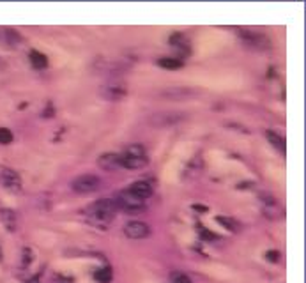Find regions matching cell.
<instances>
[{
    "label": "cell",
    "instance_id": "25",
    "mask_svg": "<svg viewBox=\"0 0 306 283\" xmlns=\"http://www.w3.org/2000/svg\"><path fill=\"white\" fill-rule=\"evenodd\" d=\"M174 283H193L190 278H188L186 275H182V273H179V275L174 276Z\"/></svg>",
    "mask_w": 306,
    "mask_h": 283
},
{
    "label": "cell",
    "instance_id": "22",
    "mask_svg": "<svg viewBox=\"0 0 306 283\" xmlns=\"http://www.w3.org/2000/svg\"><path fill=\"white\" fill-rule=\"evenodd\" d=\"M12 142V133L7 128H0V144L7 145Z\"/></svg>",
    "mask_w": 306,
    "mask_h": 283
},
{
    "label": "cell",
    "instance_id": "29",
    "mask_svg": "<svg viewBox=\"0 0 306 283\" xmlns=\"http://www.w3.org/2000/svg\"><path fill=\"white\" fill-rule=\"evenodd\" d=\"M0 260H2V252H0Z\"/></svg>",
    "mask_w": 306,
    "mask_h": 283
},
{
    "label": "cell",
    "instance_id": "5",
    "mask_svg": "<svg viewBox=\"0 0 306 283\" xmlns=\"http://www.w3.org/2000/svg\"><path fill=\"white\" fill-rule=\"evenodd\" d=\"M101 186V181L99 177L92 174H83V175H78L76 179H73V183H71V188H73L74 193H80V195H89V193H94L97 191Z\"/></svg>",
    "mask_w": 306,
    "mask_h": 283
},
{
    "label": "cell",
    "instance_id": "11",
    "mask_svg": "<svg viewBox=\"0 0 306 283\" xmlns=\"http://www.w3.org/2000/svg\"><path fill=\"white\" fill-rule=\"evenodd\" d=\"M97 167L103 168L106 172H113L117 168H122V161H120V154L115 152H106V154H101L97 158Z\"/></svg>",
    "mask_w": 306,
    "mask_h": 283
},
{
    "label": "cell",
    "instance_id": "1",
    "mask_svg": "<svg viewBox=\"0 0 306 283\" xmlns=\"http://www.w3.org/2000/svg\"><path fill=\"white\" fill-rule=\"evenodd\" d=\"M117 211H119V207H117L115 200H113V198H105V200L94 202L92 206L87 209V216H89L90 221L105 227L113 220Z\"/></svg>",
    "mask_w": 306,
    "mask_h": 283
},
{
    "label": "cell",
    "instance_id": "12",
    "mask_svg": "<svg viewBox=\"0 0 306 283\" xmlns=\"http://www.w3.org/2000/svg\"><path fill=\"white\" fill-rule=\"evenodd\" d=\"M163 97H167V99H174V101H182L186 99V97L193 96V90L190 89V87H167L165 90H161Z\"/></svg>",
    "mask_w": 306,
    "mask_h": 283
},
{
    "label": "cell",
    "instance_id": "8",
    "mask_svg": "<svg viewBox=\"0 0 306 283\" xmlns=\"http://www.w3.org/2000/svg\"><path fill=\"white\" fill-rule=\"evenodd\" d=\"M0 181H2L4 190H7L9 193H19V191L23 190L21 177H19L18 172H14L12 168H2V170H0Z\"/></svg>",
    "mask_w": 306,
    "mask_h": 283
},
{
    "label": "cell",
    "instance_id": "24",
    "mask_svg": "<svg viewBox=\"0 0 306 283\" xmlns=\"http://www.w3.org/2000/svg\"><path fill=\"white\" fill-rule=\"evenodd\" d=\"M96 278L99 280V282H103V283H108L110 278H112V273H110L108 268H106V269H101V271L96 275Z\"/></svg>",
    "mask_w": 306,
    "mask_h": 283
},
{
    "label": "cell",
    "instance_id": "21",
    "mask_svg": "<svg viewBox=\"0 0 306 283\" xmlns=\"http://www.w3.org/2000/svg\"><path fill=\"white\" fill-rule=\"evenodd\" d=\"M32 260H34V252H32L30 248H23V250H21V266H23V268H27Z\"/></svg>",
    "mask_w": 306,
    "mask_h": 283
},
{
    "label": "cell",
    "instance_id": "14",
    "mask_svg": "<svg viewBox=\"0 0 306 283\" xmlns=\"http://www.w3.org/2000/svg\"><path fill=\"white\" fill-rule=\"evenodd\" d=\"M170 46L172 48H175L177 51H181L182 55L184 53H190V39L186 37V35H182V34H174V35H170Z\"/></svg>",
    "mask_w": 306,
    "mask_h": 283
},
{
    "label": "cell",
    "instance_id": "6",
    "mask_svg": "<svg viewBox=\"0 0 306 283\" xmlns=\"http://www.w3.org/2000/svg\"><path fill=\"white\" fill-rule=\"evenodd\" d=\"M239 37L244 44L248 48H253V50H266L269 48V39L262 34V32L257 30H250V28H241L239 30Z\"/></svg>",
    "mask_w": 306,
    "mask_h": 283
},
{
    "label": "cell",
    "instance_id": "15",
    "mask_svg": "<svg viewBox=\"0 0 306 283\" xmlns=\"http://www.w3.org/2000/svg\"><path fill=\"white\" fill-rule=\"evenodd\" d=\"M260 198H262L264 211H266V214H268V216H275L276 213H278V214L282 213V209H280V206H278V200H276L275 197L262 193V195H260Z\"/></svg>",
    "mask_w": 306,
    "mask_h": 283
},
{
    "label": "cell",
    "instance_id": "23",
    "mask_svg": "<svg viewBox=\"0 0 306 283\" xmlns=\"http://www.w3.org/2000/svg\"><path fill=\"white\" fill-rule=\"evenodd\" d=\"M198 234H200L202 239H206V241H216L218 239L216 234H211L206 227H200V229H198Z\"/></svg>",
    "mask_w": 306,
    "mask_h": 283
},
{
    "label": "cell",
    "instance_id": "19",
    "mask_svg": "<svg viewBox=\"0 0 306 283\" xmlns=\"http://www.w3.org/2000/svg\"><path fill=\"white\" fill-rule=\"evenodd\" d=\"M158 66L163 67V69H181L182 67V60L181 58H174V57H163L158 60Z\"/></svg>",
    "mask_w": 306,
    "mask_h": 283
},
{
    "label": "cell",
    "instance_id": "16",
    "mask_svg": "<svg viewBox=\"0 0 306 283\" xmlns=\"http://www.w3.org/2000/svg\"><path fill=\"white\" fill-rule=\"evenodd\" d=\"M266 136H268L269 144H271L275 149H278L282 154H285V152H287V144H285V138H283L282 135H278L276 131H271V129H268V131H266Z\"/></svg>",
    "mask_w": 306,
    "mask_h": 283
},
{
    "label": "cell",
    "instance_id": "7",
    "mask_svg": "<svg viewBox=\"0 0 306 283\" xmlns=\"http://www.w3.org/2000/svg\"><path fill=\"white\" fill-rule=\"evenodd\" d=\"M119 207V211H126V213H136V211H142L145 207V202L136 198L135 195H131L128 190L120 191L117 195V198H113Z\"/></svg>",
    "mask_w": 306,
    "mask_h": 283
},
{
    "label": "cell",
    "instance_id": "9",
    "mask_svg": "<svg viewBox=\"0 0 306 283\" xmlns=\"http://www.w3.org/2000/svg\"><path fill=\"white\" fill-rule=\"evenodd\" d=\"M21 43H23V37L19 32L9 27H0V46L7 48V50H16L21 46Z\"/></svg>",
    "mask_w": 306,
    "mask_h": 283
},
{
    "label": "cell",
    "instance_id": "17",
    "mask_svg": "<svg viewBox=\"0 0 306 283\" xmlns=\"http://www.w3.org/2000/svg\"><path fill=\"white\" fill-rule=\"evenodd\" d=\"M0 220L4 223V227L9 232H14L18 221H16V214L11 209H0Z\"/></svg>",
    "mask_w": 306,
    "mask_h": 283
},
{
    "label": "cell",
    "instance_id": "2",
    "mask_svg": "<svg viewBox=\"0 0 306 283\" xmlns=\"http://www.w3.org/2000/svg\"><path fill=\"white\" fill-rule=\"evenodd\" d=\"M120 161H122V168L136 170V168H144L149 163V158L144 145L133 144L129 147H126V151L120 154Z\"/></svg>",
    "mask_w": 306,
    "mask_h": 283
},
{
    "label": "cell",
    "instance_id": "4",
    "mask_svg": "<svg viewBox=\"0 0 306 283\" xmlns=\"http://www.w3.org/2000/svg\"><path fill=\"white\" fill-rule=\"evenodd\" d=\"M99 94L105 97L106 101H112V103H117V101H122L128 94V87L122 80H110L106 82L105 85H101Z\"/></svg>",
    "mask_w": 306,
    "mask_h": 283
},
{
    "label": "cell",
    "instance_id": "27",
    "mask_svg": "<svg viewBox=\"0 0 306 283\" xmlns=\"http://www.w3.org/2000/svg\"><path fill=\"white\" fill-rule=\"evenodd\" d=\"M5 67H7V62H5L4 58L0 57V71H4V69H5Z\"/></svg>",
    "mask_w": 306,
    "mask_h": 283
},
{
    "label": "cell",
    "instance_id": "3",
    "mask_svg": "<svg viewBox=\"0 0 306 283\" xmlns=\"http://www.w3.org/2000/svg\"><path fill=\"white\" fill-rule=\"evenodd\" d=\"M188 119L186 112H174V110H165V112H156L152 115H149L147 122L149 126L156 129H165V128H172V126L181 124L182 120Z\"/></svg>",
    "mask_w": 306,
    "mask_h": 283
},
{
    "label": "cell",
    "instance_id": "13",
    "mask_svg": "<svg viewBox=\"0 0 306 283\" xmlns=\"http://www.w3.org/2000/svg\"><path fill=\"white\" fill-rule=\"evenodd\" d=\"M128 191L131 195H135L136 198H140V200H147V198H151L152 195V186L149 183H145V181H136V183H133L131 186L128 188Z\"/></svg>",
    "mask_w": 306,
    "mask_h": 283
},
{
    "label": "cell",
    "instance_id": "26",
    "mask_svg": "<svg viewBox=\"0 0 306 283\" xmlns=\"http://www.w3.org/2000/svg\"><path fill=\"white\" fill-rule=\"evenodd\" d=\"M266 259H268V262H278L280 253L278 252H268L266 253Z\"/></svg>",
    "mask_w": 306,
    "mask_h": 283
},
{
    "label": "cell",
    "instance_id": "10",
    "mask_svg": "<svg viewBox=\"0 0 306 283\" xmlns=\"http://www.w3.org/2000/svg\"><path fill=\"white\" fill-rule=\"evenodd\" d=\"M124 234L129 239H145L151 234V229L142 221H129L124 225Z\"/></svg>",
    "mask_w": 306,
    "mask_h": 283
},
{
    "label": "cell",
    "instance_id": "28",
    "mask_svg": "<svg viewBox=\"0 0 306 283\" xmlns=\"http://www.w3.org/2000/svg\"><path fill=\"white\" fill-rule=\"evenodd\" d=\"M195 209H197V211H207V207H204V206H195Z\"/></svg>",
    "mask_w": 306,
    "mask_h": 283
},
{
    "label": "cell",
    "instance_id": "20",
    "mask_svg": "<svg viewBox=\"0 0 306 283\" xmlns=\"http://www.w3.org/2000/svg\"><path fill=\"white\" fill-rule=\"evenodd\" d=\"M216 221L220 223L223 229L230 230V232H237L239 230V223L232 218H227V216H216Z\"/></svg>",
    "mask_w": 306,
    "mask_h": 283
},
{
    "label": "cell",
    "instance_id": "18",
    "mask_svg": "<svg viewBox=\"0 0 306 283\" xmlns=\"http://www.w3.org/2000/svg\"><path fill=\"white\" fill-rule=\"evenodd\" d=\"M28 60H30L32 67H35V69H44V67L48 66L46 55L41 53V51H37V50H32L30 53H28Z\"/></svg>",
    "mask_w": 306,
    "mask_h": 283
}]
</instances>
